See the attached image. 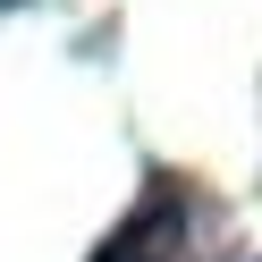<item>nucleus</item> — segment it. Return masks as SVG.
<instances>
[{
	"label": "nucleus",
	"mask_w": 262,
	"mask_h": 262,
	"mask_svg": "<svg viewBox=\"0 0 262 262\" xmlns=\"http://www.w3.org/2000/svg\"><path fill=\"white\" fill-rule=\"evenodd\" d=\"M178 254H186V194H178V186H152V194L102 237L93 262H178Z\"/></svg>",
	"instance_id": "obj_1"
},
{
	"label": "nucleus",
	"mask_w": 262,
	"mask_h": 262,
	"mask_svg": "<svg viewBox=\"0 0 262 262\" xmlns=\"http://www.w3.org/2000/svg\"><path fill=\"white\" fill-rule=\"evenodd\" d=\"M0 9H9V0H0Z\"/></svg>",
	"instance_id": "obj_2"
}]
</instances>
